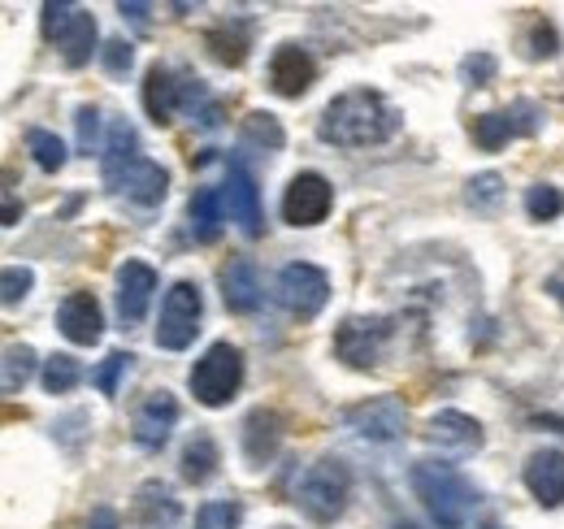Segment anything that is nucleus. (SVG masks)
I'll use <instances>...</instances> for the list:
<instances>
[{
  "instance_id": "f257e3e1",
  "label": "nucleus",
  "mask_w": 564,
  "mask_h": 529,
  "mask_svg": "<svg viewBox=\"0 0 564 529\" xmlns=\"http://www.w3.org/2000/svg\"><path fill=\"white\" fill-rule=\"evenodd\" d=\"M395 127H400V114L378 91L356 87L326 105L317 134H322V143H335V148H369V143L391 139Z\"/></svg>"
},
{
  "instance_id": "f03ea898",
  "label": "nucleus",
  "mask_w": 564,
  "mask_h": 529,
  "mask_svg": "<svg viewBox=\"0 0 564 529\" xmlns=\"http://www.w3.org/2000/svg\"><path fill=\"white\" fill-rule=\"evenodd\" d=\"M105 187L135 199L143 208L161 204L165 192H170V174L156 161L140 156V134L127 118H118L109 127V139H105Z\"/></svg>"
},
{
  "instance_id": "7ed1b4c3",
  "label": "nucleus",
  "mask_w": 564,
  "mask_h": 529,
  "mask_svg": "<svg viewBox=\"0 0 564 529\" xmlns=\"http://www.w3.org/2000/svg\"><path fill=\"white\" fill-rule=\"evenodd\" d=\"M409 482H413L417 499L425 504V512L434 517L438 529L469 526V517H474V508H478V486H474L465 473H456L452 464L422 461V464H413Z\"/></svg>"
},
{
  "instance_id": "20e7f679",
  "label": "nucleus",
  "mask_w": 564,
  "mask_h": 529,
  "mask_svg": "<svg viewBox=\"0 0 564 529\" xmlns=\"http://www.w3.org/2000/svg\"><path fill=\"white\" fill-rule=\"evenodd\" d=\"M352 499V468L339 456H322L304 468V477L295 482V508L313 521V526H335L348 512Z\"/></svg>"
},
{
  "instance_id": "39448f33",
  "label": "nucleus",
  "mask_w": 564,
  "mask_h": 529,
  "mask_svg": "<svg viewBox=\"0 0 564 529\" xmlns=\"http://www.w3.org/2000/svg\"><path fill=\"white\" fill-rule=\"evenodd\" d=\"M187 382H192V396L205 408H226L239 391V382H243V352L230 347V343H213L209 352L196 360Z\"/></svg>"
},
{
  "instance_id": "423d86ee",
  "label": "nucleus",
  "mask_w": 564,
  "mask_h": 529,
  "mask_svg": "<svg viewBox=\"0 0 564 529\" xmlns=\"http://www.w3.org/2000/svg\"><path fill=\"white\" fill-rule=\"evenodd\" d=\"M44 18V40H53L66 57V66H87L91 53H96V18L83 9V4H44L40 9Z\"/></svg>"
},
{
  "instance_id": "0eeeda50",
  "label": "nucleus",
  "mask_w": 564,
  "mask_h": 529,
  "mask_svg": "<svg viewBox=\"0 0 564 529\" xmlns=\"http://www.w3.org/2000/svg\"><path fill=\"white\" fill-rule=\"evenodd\" d=\"M200 317H205V300L196 282H174L161 300V322H156V347L165 352H183L192 347V338L200 334Z\"/></svg>"
},
{
  "instance_id": "6e6552de",
  "label": "nucleus",
  "mask_w": 564,
  "mask_h": 529,
  "mask_svg": "<svg viewBox=\"0 0 564 529\" xmlns=\"http://www.w3.org/2000/svg\"><path fill=\"white\" fill-rule=\"evenodd\" d=\"M274 295H279V304L291 317H304V322H308V317H317V313L326 309V300H330V278H326L317 264L291 261L279 269Z\"/></svg>"
},
{
  "instance_id": "1a4fd4ad",
  "label": "nucleus",
  "mask_w": 564,
  "mask_h": 529,
  "mask_svg": "<svg viewBox=\"0 0 564 529\" xmlns=\"http://www.w3.org/2000/svg\"><path fill=\"white\" fill-rule=\"evenodd\" d=\"M404 421H409L404 403L395 396H373L344 412V430L356 434L360 443H369V447H387V443L404 439Z\"/></svg>"
},
{
  "instance_id": "9d476101",
  "label": "nucleus",
  "mask_w": 564,
  "mask_h": 529,
  "mask_svg": "<svg viewBox=\"0 0 564 529\" xmlns=\"http://www.w3.org/2000/svg\"><path fill=\"white\" fill-rule=\"evenodd\" d=\"M387 343H391V322L387 317H348L335 331V356L352 369H373L382 360Z\"/></svg>"
},
{
  "instance_id": "9b49d317",
  "label": "nucleus",
  "mask_w": 564,
  "mask_h": 529,
  "mask_svg": "<svg viewBox=\"0 0 564 529\" xmlns=\"http://www.w3.org/2000/svg\"><path fill=\"white\" fill-rule=\"evenodd\" d=\"M221 196H226V208H230V222H235L248 239H257V235L265 230L261 192H257V179H252V170L243 165V156H235V161L226 165V187H221Z\"/></svg>"
},
{
  "instance_id": "f8f14e48",
  "label": "nucleus",
  "mask_w": 564,
  "mask_h": 529,
  "mask_svg": "<svg viewBox=\"0 0 564 529\" xmlns=\"http://www.w3.org/2000/svg\"><path fill=\"white\" fill-rule=\"evenodd\" d=\"M330 204H335V187H330L322 174L304 170V174H295V179L286 183L282 217H286L291 226H317V222H326Z\"/></svg>"
},
{
  "instance_id": "ddd939ff",
  "label": "nucleus",
  "mask_w": 564,
  "mask_h": 529,
  "mask_svg": "<svg viewBox=\"0 0 564 529\" xmlns=\"http://www.w3.org/2000/svg\"><path fill=\"white\" fill-rule=\"evenodd\" d=\"M534 127H539V109H534L530 100H517L512 109H495V114L474 118V143H478L482 152H499L508 139L530 134Z\"/></svg>"
},
{
  "instance_id": "4468645a",
  "label": "nucleus",
  "mask_w": 564,
  "mask_h": 529,
  "mask_svg": "<svg viewBox=\"0 0 564 529\" xmlns=\"http://www.w3.org/2000/svg\"><path fill=\"white\" fill-rule=\"evenodd\" d=\"M178 425V399L170 391H152L135 408V421H131V434L143 452H161L170 443V430Z\"/></svg>"
},
{
  "instance_id": "2eb2a0df",
  "label": "nucleus",
  "mask_w": 564,
  "mask_h": 529,
  "mask_svg": "<svg viewBox=\"0 0 564 529\" xmlns=\"http://www.w3.org/2000/svg\"><path fill=\"white\" fill-rule=\"evenodd\" d=\"M221 300L230 313L248 317L265 304V282H261V269L248 261V257H235L230 264H221Z\"/></svg>"
},
{
  "instance_id": "dca6fc26",
  "label": "nucleus",
  "mask_w": 564,
  "mask_h": 529,
  "mask_svg": "<svg viewBox=\"0 0 564 529\" xmlns=\"http://www.w3.org/2000/svg\"><path fill=\"white\" fill-rule=\"evenodd\" d=\"M317 78V62L308 57V48L300 44H279L274 57H270V87L286 96V100H300Z\"/></svg>"
},
{
  "instance_id": "f3484780",
  "label": "nucleus",
  "mask_w": 564,
  "mask_h": 529,
  "mask_svg": "<svg viewBox=\"0 0 564 529\" xmlns=\"http://www.w3.org/2000/svg\"><path fill=\"white\" fill-rule=\"evenodd\" d=\"M156 291V269L143 261H127L118 269V317L127 326H140Z\"/></svg>"
},
{
  "instance_id": "a211bd4d",
  "label": "nucleus",
  "mask_w": 564,
  "mask_h": 529,
  "mask_svg": "<svg viewBox=\"0 0 564 529\" xmlns=\"http://www.w3.org/2000/svg\"><path fill=\"white\" fill-rule=\"evenodd\" d=\"M57 326H62V334H66L70 343L91 347V343L105 334V313H100L96 295H91V291H70V295L62 300V309H57Z\"/></svg>"
},
{
  "instance_id": "6ab92c4d",
  "label": "nucleus",
  "mask_w": 564,
  "mask_h": 529,
  "mask_svg": "<svg viewBox=\"0 0 564 529\" xmlns=\"http://www.w3.org/2000/svg\"><path fill=\"white\" fill-rule=\"evenodd\" d=\"M425 443H434L438 452H456V456H465V452H478V447H482V425H478L474 417L447 408V412L430 417V425H425Z\"/></svg>"
},
{
  "instance_id": "aec40b11",
  "label": "nucleus",
  "mask_w": 564,
  "mask_h": 529,
  "mask_svg": "<svg viewBox=\"0 0 564 529\" xmlns=\"http://www.w3.org/2000/svg\"><path fill=\"white\" fill-rule=\"evenodd\" d=\"M525 490L543 504V508H561L564 504V452H534L525 461Z\"/></svg>"
},
{
  "instance_id": "412c9836",
  "label": "nucleus",
  "mask_w": 564,
  "mask_h": 529,
  "mask_svg": "<svg viewBox=\"0 0 564 529\" xmlns=\"http://www.w3.org/2000/svg\"><path fill=\"white\" fill-rule=\"evenodd\" d=\"M135 526L140 529H174L183 521V508L165 482H143L135 490Z\"/></svg>"
},
{
  "instance_id": "4be33fe9",
  "label": "nucleus",
  "mask_w": 564,
  "mask_h": 529,
  "mask_svg": "<svg viewBox=\"0 0 564 529\" xmlns=\"http://www.w3.org/2000/svg\"><path fill=\"white\" fill-rule=\"evenodd\" d=\"M279 443H282L279 412H270V408L248 412V421H243V456L252 464H270L279 456Z\"/></svg>"
},
{
  "instance_id": "5701e85b",
  "label": "nucleus",
  "mask_w": 564,
  "mask_h": 529,
  "mask_svg": "<svg viewBox=\"0 0 564 529\" xmlns=\"http://www.w3.org/2000/svg\"><path fill=\"white\" fill-rule=\"evenodd\" d=\"M143 109L156 127H170L174 114H178V78L170 66H148V78H143Z\"/></svg>"
},
{
  "instance_id": "b1692460",
  "label": "nucleus",
  "mask_w": 564,
  "mask_h": 529,
  "mask_svg": "<svg viewBox=\"0 0 564 529\" xmlns=\"http://www.w3.org/2000/svg\"><path fill=\"white\" fill-rule=\"evenodd\" d=\"M226 196L217 187H200L192 204H187V217H192V235L196 244H217L221 239V226H226Z\"/></svg>"
},
{
  "instance_id": "393cba45",
  "label": "nucleus",
  "mask_w": 564,
  "mask_h": 529,
  "mask_svg": "<svg viewBox=\"0 0 564 529\" xmlns=\"http://www.w3.org/2000/svg\"><path fill=\"white\" fill-rule=\"evenodd\" d=\"M209 53L221 62V66H243L248 62V48H252V26L248 22H217L209 35H205Z\"/></svg>"
},
{
  "instance_id": "a878e982",
  "label": "nucleus",
  "mask_w": 564,
  "mask_h": 529,
  "mask_svg": "<svg viewBox=\"0 0 564 529\" xmlns=\"http://www.w3.org/2000/svg\"><path fill=\"white\" fill-rule=\"evenodd\" d=\"M217 464H221V452H217V443H213V434H192L187 439V447H183V477L192 482V486H205L217 477Z\"/></svg>"
},
{
  "instance_id": "bb28decb",
  "label": "nucleus",
  "mask_w": 564,
  "mask_h": 529,
  "mask_svg": "<svg viewBox=\"0 0 564 529\" xmlns=\"http://www.w3.org/2000/svg\"><path fill=\"white\" fill-rule=\"evenodd\" d=\"M178 109H183V114H192V122H196V127H205V131L221 127V105L205 91V83H200V78H192V74H183V78H178Z\"/></svg>"
},
{
  "instance_id": "cd10ccee",
  "label": "nucleus",
  "mask_w": 564,
  "mask_h": 529,
  "mask_svg": "<svg viewBox=\"0 0 564 529\" xmlns=\"http://www.w3.org/2000/svg\"><path fill=\"white\" fill-rule=\"evenodd\" d=\"M282 143H286V134H282L279 118L274 114H248L243 118V127H239V148L243 152H279Z\"/></svg>"
},
{
  "instance_id": "c85d7f7f",
  "label": "nucleus",
  "mask_w": 564,
  "mask_h": 529,
  "mask_svg": "<svg viewBox=\"0 0 564 529\" xmlns=\"http://www.w3.org/2000/svg\"><path fill=\"white\" fill-rule=\"evenodd\" d=\"M31 374H35V347L9 343V347H4V396H18Z\"/></svg>"
},
{
  "instance_id": "c756f323",
  "label": "nucleus",
  "mask_w": 564,
  "mask_h": 529,
  "mask_svg": "<svg viewBox=\"0 0 564 529\" xmlns=\"http://www.w3.org/2000/svg\"><path fill=\"white\" fill-rule=\"evenodd\" d=\"M78 378H83V365L74 356H48L44 360V374H40V382H44L48 396H70L74 387H78Z\"/></svg>"
},
{
  "instance_id": "7c9ffc66",
  "label": "nucleus",
  "mask_w": 564,
  "mask_h": 529,
  "mask_svg": "<svg viewBox=\"0 0 564 529\" xmlns=\"http://www.w3.org/2000/svg\"><path fill=\"white\" fill-rule=\"evenodd\" d=\"M26 148H31L35 165H40L44 174H57V170L66 165V143H62V139H57L53 131H40V127H31V131H26Z\"/></svg>"
},
{
  "instance_id": "2f4dec72",
  "label": "nucleus",
  "mask_w": 564,
  "mask_h": 529,
  "mask_svg": "<svg viewBox=\"0 0 564 529\" xmlns=\"http://www.w3.org/2000/svg\"><path fill=\"white\" fill-rule=\"evenodd\" d=\"M239 521H243V508L235 499H209L196 512V529H239Z\"/></svg>"
},
{
  "instance_id": "473e14b6",
  "label": "nucleus",
  "mask_w": 564,
  "mask_h": 529,
  "mask_svg": "<svg viewBox=\"0 0 564 529\" xmlns=\"http://www.w3.org/2000/svg\"><path fill=\"white\" fill-rule=\"evenodd\" d=\"M525 213H530L534 222H552V217H561L564 213V196L556 192V187L539 183V187L525 192Z\"/></svg>"
},
{
  "instance_id": "72a5a7b5",
  "label": "nucleus",
  "mask_w": 564,
  "mask_h": 529,
  "mask_svg": "<svg viewBox=\"0 0 564 529\" xmlns=\"http://www.w3.org/2000/svg\"><path fill=\"white\" fill-rule=\"evenodd\" d=\"M469 204L478 208V213H491L495 204H499V196H503V179L499 174H478V179H469Z\"/></svg>"
},
{
  "instance_id": "f704fd0d",
  "label": "nucleus",
  "mask_w": 564,
  "mask_h": 529,
  "mask_svg": "<svg viewBox=\"0 0 564 529\" xmlns=\"http://www.w3.org/2000/svg\"><path fill=\"white\" fill-rule=\"evenodd\" d=\"M525 44H530L525 53H530L534 62H552V57L561 53V35H556V26H552V22H534Z\"/></svg>"
},
{
  "instance_id": "c9c22d12",
  "label": "nucleus",
  "mask_w": 564,
  "mask_h": 529,
  "mask_svg": "<svg viewBox=\"0 0 564 529\" xmlns=\"http://www.w3.org/2000/svg\"><path fill=\"white\" fill-rule=\"evenodd\" d=\"M100 127H105V118H100V109H91V105H83L78 109V152H105V143H100Z\"/></svg>"
},
{
  "instance_id": "e433bc0d",
  "label": "nucleus",
  "mask_w": 564,
  "mask_h": 529,
  "mask_svg": "<svg viewBox=\"0 0 564 529\" xmlns=\"http://www.w3.org/2000/svg\"><path fill=\"white\" fill-rule=\"evenodd\" d=\"M131 352H109L105 356V365L96 369V387L105 391V396H118V378H122V369H131Z\"/></svg>"
},
{
  "instance_id": "4c0bfd02",
  "label": "nucleus",
  "mask_w": 564,
  "mask_h": 529,
  "mask_svg": "<svg viewBox=\"0 0 564 529\" xmlns=\"http://www.w3.org/2000/svg\"><path fill=\"white\" fill-rule=\"evenodd\" d=\"M0 287H4V304H18V300L35 287V273H31L26 264H9V269L0 273Z\"/></svg>"
},
{
  "instance_id": "58836bf2",
  "label": "nucleus",
  "mask_w": 564,
  "mask_h": 529,
  "mask_svg": "<svg viewBox=\"0 0 564 529\" xmlns=\"http://www.w3.org/2000/svg\"><path fill=\"white\" fill-rule=\"evenodd\" d=\"M131 62H135V48H131L127 40H109V44L100 48V66L109 69L113 78H122V74L131 69Z\"/></svg>"
},
{
  "instance_id": "ea45409f",
  "label": "nucleus",
  "mask_w": 564,
  "mask_h": 529,
  "mask_svg": "<svg viewBox=\"0 0 564 529\" xmlns=\"http://www.w3.org/2000/svg\"><path fill=\"white\" fill-rule=\"evenodd\" d=\"M495 69L499 66H495L491 53H474V57H465V62H460V74H465L474 87H487V83L495 78Z\"/></svg>"
},
{
  "instance_id": "a19ab883",
  "label": "nucleus",
  "mask_w": 564,
  "mask_h": 529,
  "mask_svg": "<svg viewBox=\"0 0 564 529\" xmlns=\"http://www.w3.org/2000/svg\"><path fill=\"white\" fill-rule=\"evenodd\" d=\"M83 529H122V517L113 512V508H96L91 517H87V526Z\"/></svg>"
},
{
  "instance_id": "79ce46f5",
  "label": "nucleus",
  "mask_w": 564,
  "mask_h": 529,
  "mask_svg": "<svg viewBox=\"0 0 564 529\" xmlns=\"http://www.w3.org/2000/svg\"><path fill=\"white\" fill-rule=\"evenodd\" d=\"M118 13H122V18H131V22H148V4H122V9H118Z\"/></svg>"
},
{
  "instance_id": "37998d69",
  "label": "nucleus",
  "mask_w": 564,
  "mask_h": 529,
  "mask_svg": "<svg viewBox=\"0 0 564 529\" xmlns=\"http://www.w3.org/2000/svg\"><path fill=\"white\" fill-rule=\"evenodd\" d=\"M534 425H552L556 434H564V421H561V417H534Z\"/></svg>"
},
{
  "instance_id": "c03bdc74",
  "label": "nucleus",
  "mask_w": 564,
  "mask_h": 529,
  "mask_svg": "<svg viewBox=\"0 0 564 529\" xmlns=\"http://www.w3.org/2000/svg\"><path fill=\"white\" fill-rule=\"evenodd\" d=\"M395 529H417V526H409V521H400V526H395Z\"/></svg>"
},
{
  "instance_id": "a18cd8bd",
  "label": "nucleus",
  "mask_w": 564,
  "mask_h": 529,
  "mask_svg": "<svg viewBox=\"0 0 564 529\" xmlns=\"http://www.w3.org/2000/svg\"><path fill=\"white\" fill-rule=\"evenodd\" d=\"M491 529H495V526H491Z\"/></svg>"
}]
</instances>
